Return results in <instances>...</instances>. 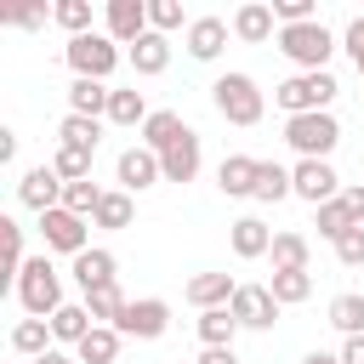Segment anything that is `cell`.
I'll list each match as a JSON object with an SVG mask.
<instances>
[{
	"label": "cell",
	"mask_w": 364,
	"mask_h": 364,
	"mask_svg": "<svg viewBox=\"0 0 364 364\" xmlns=\"http://www.w3.org/2000/svg\"><path fill=\"white\" fill-rule=\"evenodd\" d=\"M210 102H216V114H222L228 125H239V131L262 125V114H267V91H262L245 68L216 74V80H210Z\"/></svg>",
	"instance_id": "6da1fadb"
},
{
	"label": "cell",
	"mask_w": 364,
	"mask_h": 364,
	"mask_svg": "<svg viewBox=\"0 0 364 364\" xmlns=\"http://www.w3.org/2000/svg\"><path fill=\"white\" fill-rule=\"evenodd\" d=\"M17 301H23V313L28 318H51L57 307H63V273L51 267V256L40 250V256H28L23 262V273H17Z\"/></svg>",
	"instance_id": "7a4b0ae2"
},
{
	"label": "cell",
	"mask_w": 364,
	"mask_h": 364,
	"mask_svg": "<svg viewBox=\"0 0 364 364\" xmlns=\"http://www.w3.org/2000/svg\"><path fill=\"white\" fill-rule=\"evenodd\" d=\"M336 34L313 17V23H290V28H279V51L296 63V74H318V68H330V57H336Z\"/></svg>",
	"instance_id": "3957f363"
},
{
	"label": "cell",
	"mask_w": 364,
	"mask_h": 364,
	"mask_svg": "<svg viewBox=\"0 0 364 364\" xmlns=\"http://www.w3.org/2000/svg\"><path fill=\"white\" fill-rule=\"evenodd\" d=\"M336 91H341V80H336L330 68H318V74H290V80H279V85H273V102L284 108V119H296V114H324V108L336 102Z\"/></svg>",
	"instance_id": "277c9868"
},
{
	"label": "cell",
	"mask_w": 364,
	"mask_h": 364,
	"mask_svg": "<svg viewBox=\"0 0 364 364\" xmlns=\"http://www.w3.org/2000/svg\"><path fill=\"white\" fill-rule=\"evenodd\" d=\"M63 63L74 68V80H102V85H108V74L125 63V51H119L102 28H91V34H80V40L63 46Z\"/></svg>",
	"instance_id": "5b68a950"
},
{
	"label": "cell",
	"mask_w": 364,
	"mask_h": 364,
	"mask_svg": "<svg viewBox=\"0 0 364 364\" xmlns=\"http://www.w3.org/2000/svg\"><path fill=\"white\" fill-rule=\"evenodd\" d=\"M284 142L296 148V159H330L336 142H341V119L324 108V114H296L284 119Z\"/></svg>",
	"instance_id": "8992f818"
},
{
	"label": "cell",
	"mask_w": 364,
	"mask_h": 364,
	"mask_svg": "<svg viewBox=\"0 0 364 364\" xmlns=\"http://www.w3.org/2000/svg\"><path fill=\"white\" fill-rule=\"evenodd\" d=\"M290 193H296V199H307V205L318 210V205L341 199V176H336V165H330V159H296V165H290Z\"/></svg>",
	"instance_id": "52a82bcc"
},
{
	"label": "cell",
	"mask_w": 364,
	"mask_h": 364,
	"mask_svg": "<svg viewBox=\"0 0 364 364\" xmlns=\"http://www.w3.org/2000/svg\"><path fill=\"white\" fill-rule=\"evenodd\" d=\"M40 239H46V250H57V256H80V250H91V222L85 216H74V210H46L40 216Z\"/></svg>",
	"instance_id": "ba28073f"
},
{
	"label": "cell",
	"mask_w": 364,
	"mask_h": 364,
	"mask_svg": "<svg viewBox=\"0 0 364 364\" xmlns=\"http://www.w3.org/2000/svg\"><path fill=\"white\" fill-rule=\"evenodd\" d=\"M114 330L131 336V341H159L171 330V301L165 296H136V301H125V313H119Z\"/></svg>",
	"instance_id": "9c48e42d"
},
{
	"label": "cell",
	"mask_w": 364,
	"mask_h": 364,
	"mask_svg": "<svg viewBox=\"0 0 364 364\" xmlns=\"http://www.w3.org/2000/svg\"><path fill=\"white\" fill-rule=\"evenodd\" d=\"M114 176H119V188H125V193H148V188H159V182H165V165H159V154H154V148L131 142V148L114 159Z\"/></svg>",
	"instance_id": "30bf717a"
},
{
	"label": "cell",
	"mask_w": 364,
	"mask_h": 364,
	"mask_svg": "<svg viewBox=\"0 0 364 364\" xmlns=\"http://www.w3.org/2000/svg\"><path fill=\"white\" fill-rule=\"evenodd\" d=\"M102 34L131 51V46L148 34V0H108V6H102Z\"/></svg>",
	"instance_id": "8fae6325"
},
{
	"label": "cell",
	"mask_w": 364,
	"mask_h": 364,
	"mask_svg": "<svg viewBox=\"0 0 364 364\" xmlns=\"http://www.w3.org/2000/svg\"><path fill=\"white\" fill-rule=\"evenodd\" d=\"M228 313L239 318V330H273L279 324V301H273L267 284H239L233 301H228Z\"/></svg>",
	"instance_id": "7c38bea8"
},
{
	"label": "cell",
	"mask_w": 364,
	"mask_h": 364,
	"mask_svg": "<svg viewBox=\"0 0 364 364\" xmlns=\"http://www.w3.org/2000/svg\"><path fill=\"white\" fill-rule=\"evenodd\" d=\"M17 205H28L34 216L57 210V205H63V176H57L51 165H28V171L17 176Z\"/></svg>",
	"instance_id": "4fadbf2b"
},
{
	"label": "cell",
	"mask_w": 364,
	"mask_h": 364,
	"mask_svg": "<svg viewBox=\"0 0 364 364\" xmlns=\"http://www.w3.org/2000/svg\"><path fill=\"white\" fill-rule=\"evenodd\" d=\"M228 34H233V23H228V17H193V23H188V34H182V46H188V57H193V63H216V57H222V46H228Z\"/></svg>",
	"instance_id": "5bb4252c"
},
{
	"label": "cell",
	"mask_w": 364,
	"mask_h": 364,
	"mask_svg": "<svg viewBox=\"0 0 364 364\" xmlns=\"http://www.w3.org/2000/svg\"><path fill=\"white\" fill-rule=\"evenodd\" d=\"M68 273H74L80 296H91V290H102V284H119V279H114V273H119V262H114V250H108V245H91V250H80Z\"/></svg>",
	"instance_id": "9a60e30c"
},
{
	"label": "cell",
	"mask_w": 364,
	"mask_h": 364,
	"mask_svg": "<svg viewBox=\"0 0 364 364\" xmlns=\"http://www.w3.org/2000/svg\"><path fill=\"white\" fill-rule=\"evenodd\" d=\"M228 23H233V40H245V46H267V40H279V17H273V6H262V0H245Z\"/></svg>",
	"instance_id": "2e32d148"
},
{
	"label": "cell",
	"mask_w": 364,
	"mask_h": 364,
	"mask_svg": "<svg viewBox=\"0 0 364 364\" xmlns=\"http://www.w3.org/2000/svg\"><path fill=\"white\" fill-rule=\"evenodd\" d=\"M233 290H239V279H233V273H193V279L182 284V301H188V307H199V313H210V307H228V301H233Z\"/></svg>",
	"instance_id": "e0dca14e"
},
{
	"label": "cell",
	"mask_w": 364,
	"mask_h": 364,
	"mask_svg": "<svg viewBox=\"0 0 364 364\" xmlns=\"http://www.w3.org/2000/svg\"><path fill=\"white\" fill-rule=\"evenodd\" d=\"M199 159H205V154H199V131L188 125V131H182V136H176V142L159 154L165 182H193V176H199Z\"/></svg>",
	"instance_id": "ac0fdd59"
},
{
	"label": "cell",
	"mask_w": 364,
	"mask_h": 364,
	"mask_svg": "<svg viewBox=\"0 0 364 364\" xmlns=\"http://www.w3.org/2000/svg\"><path fill=\"white\" fill-rule=\"evenodd\" d=\"M228 245H233L239 262H256V256L273 250V228L262 216H239V222H228Z\"/></svg>",
	"instance_id": "d6986e66"
},
{
	"label": "cell",
	"mask_w": 364,
	"mask_h": 364,
	"mask_svg": "<svg viewBox=\"0 0 364 364\" xmlns=\"http://www.w3.org/2000/svg\"><path fill=\"white\" fill-rule=\"evenodd\" d=\"M256 171H262V159H250V154H228V159L216 165V188H222L228 199H250V193H256Z\"/></svg>",
	"instance_id": "ffe728a7"
},
{
	"label": "cell",
	"mask_w": 364,
	"mask_h": 364,
	"mask_svg": "<svg viewBox=\"0 0 364 364\" xmlns=\"http://www.w3.org/2000/svg\"><path fill=\"white\" fill-rule=\"evenodd\" d=\"M46 324H51V341H57V347H80V341L97 330V318L85 313V301H63Z\"/></svg>",
	"instance_id": "44dd1931"
},
{
	"label": "cell",
	"mask_w": 364,
	"mask_h": 364,
	"mask_svg": "<svg viewBox=\"0 0 364 364\" xmlns=\"http://www.w3.org/2000/svg\"><path fill=\"white\" fill-rule=\"evenodd\" d=\"M125 63H131V68H136L142 80L165 74V68H171V34H154V28H148V34H142V40H136V46L125 51Z\"/></svg>",
	"instance_id": "7402d4cb"
},
{
	"label": "cell",
	"mask_w": 364,
	"mask_h": 364,
	"mask_svg": "<svg viewBox=\"0 0 364 364\" xmlns=\"http://www.w3.org/2000/svg\"><path fill=\"white\" fill-rule=\"evenodd\" d=\"M267 256H273V273H307V262H313V245H307V233H296V228H279Z\"/></svg>",
	"instance_id": "603a6c76"
},
{
	"label": "cell",
	"mask_w": 364,
	"mask_h": 364,
	"mask_svg": "<svg viewBox=\"0 0 364 364\" xmlns=\"http://www.w3.org/2000/svg\"><path fill=\"white\" fill-rule=\"evenodd\" d=\"M108 102H114V85H102V80H68V114L108 119Z\"/></svg>",
	"instance_id": "cb8c5ba5"
},
{
	"label": "cell",
	"mask_w": 364,
	"mask_h": 364,
	"mask_svg": "<svg viewBox=\"0 0 364 364\" xmlns=\"http://www.w3.org/2000/svg\"><path fill=\"white\" fill-rule=\"evenodd\" d=\"M131 216H136V193L108 188V193H102V205H97V216H91V228H102V233H125V228H131Z\"/></svg>",
	"instance_id": "d4e9b609"
},
{
	"label": "cell",
	"mask_w": 364,
	"mask_h": 364,
	"mask_svg": "<svg viewBox=\"0 0 364 364\" xmlns=\"http://www.w3.org/2000/svg\"><path fill=\"white\" fill-rule=\"evenodd\" d=\"M51 347H57V341H51V324H46V318H17V324H11V353H17V358L34 364V358L51 353Z\"/></svg>",
	"instance_id": "484cf974"
},
{
	"label": "cell",
	"mask_w": 364,
	"mask_h": 364,
	"mask_svg": "<svg viewBox=\"0 0 364 364\" xmlns=\"http://www.w3.org/2000/svg\"><path fill=\"white\" fill-rule=\"evenodd\" d=\"M119 347H125V336H119L114 324H97V330L74 347V358H80V364H119Z\"/></svg>",
	"instance_id": "4316f807"
},
{
	"label": "cell",
	"mask_w": 364,
	"mask_h": 364,
	"mask_svg": "<svg viewBox=\"0 0 364 364\" xmlns=\"http://www.w3.org/2000/svg\"><path fill=\"white\" fill-rule=\"evenodd\" d=\"M182 131H188V119H182L176 108H154V114H148V125H142V148L165 154V148H171V142H176Z\"/></svg>",
	"instance_id": "83f0119b"
},
{
	"label": "cell",
	"mask_w": 364,
	"mask_h": 364,
	"mask_svg": "<svg viewBox=\"0 0 364 364\" xmlns=\"http://www.w3.org/2000/svg\"><path fill=\"white\" fill-rule=\"evenodd\" d=\"M57 142H63V148H85V154H97V142H102V119L63 114V125H57Z\"/></svg>",
	"instance_id": "f1b7e54d"
},
{
	"label": "cell",
	"mask_w": 364,
	"mask_h": 364,
	"mask_svg": "<svg viewBox=\"0 0 364 364\" xmlns=\"http://www.w3.org/2000/svg\"><path fill=\"white\" fill-rule=\"evenodd\" d=\"M256 205H279V199H290V165H279V159H262V171H256V193H250Z\"/></svg>",
	"instance_id": "f546056e"
},
{
	"label": "cell",
	"mask_w": 364,
	"mask_h": 364,
	"mask_svg": "<svg viewBox=\"0 0 364 364\" xmlns=\"http://www.w3.org/2000/svg\"><path fill=\"white\" fill-rule=\"evenodd\" d=\"M193 330H199V341H205V347H233L239 318H233L228 307H210V313H199V318H193Z\"/></svg>",
	"instance_id": "4dcf8cb0"
},
{
	"label": "cell",
	"mask_w": 364,
	"mask_h": 364,
	"mask_svg": "<svg viewBox=\"0 0 364 364\" xmlns=\"http://www.w3.org/2000/svg\"><path fill=\"white\" fill-rule=\"evenodd\" d=\"M330 324H336L341 336H364V290L330 296Z\"/></svg>",
	"instance_id": "1f68e13d"
},
{
	"label": "cell",
	"mask_w": 364,
	"mask_h": 364,
	"mask_svg": "<svg viewBox=\"0 0 364 364\" xmlns=\"http://www.w3.org/2000/svg\"><path fill=\"white\" fill-rule=\"evenodd\" d=\"M148 114H154V108H148V97H142L136 85H131V91H114V102H108V125H125V131H131V125H148Z\"/></svg>",
	"instance_id": "d6a6232c"
},
{
	"label": "cell",
	"mask_w": 364,
	"mask_h": 364,
	"mask_svg": "<svg viewBox=\"0 0 364 364\" xmlns=\"http://www.w3.org/2000/svg\"><path fill=\"white\" fill-rule=\"evenodd\" d=\"M313 228H318V239H341V233H353L358 222H353V210H347V199H330V205H318L313 210Z\"/></svg>",
	"instance_id": "836d02e7"
},
{
	"label": "cell",
	"mask_w": 364,
	"mask_h": 364,
	"mask_svg": "<svg viewBox=\"0 0 364 364\" xmlns=\"http://www.w3.org/2000/svg\"><path fill=\"white\" fill-rule=\"evenodd\" d=\"M80 301H85V313H91L97 324H119V313H125V301H131V296H125L119 284H102V290L80 296Z\"/></svg>",
	"instance_id": "e575fe53"
},
{
	"label": "cell",
	"mask_w": 364,
	"mask_h": 364,
	"mask_svg": "<svg viewBox=\"0 0 364 364\" xmlns=\"http://www.w3.org/2000/svg\"><path fill=\"white\" fill-rule=\"evenodd\" d=\"M51 23L68 28V40H80V34L97 28V23H91V0H57V6H51Z\"/></svg>",
	"instance_id": "d590c367"
},
{
	"label": "cell",
	"mask_w": 364,
	"mask_h": 364,
	"mask_svg": "<svg viewBox=\"0 0 364 364\" xmlns=\"http://www.w3.org/2000/svg\"><path fill=\"white\" fill-rule=\"evenodd\" d=\"M102 193H108V188H97L91 176H85V182H63V210H74V216H85V222H91V216H97V205H102Z\"/></svg>",
	"instance_id": "8d00e7d4"
},
{
	"label": "cell",
	"mask_w": 364,
	"mask_h": 364,
	"mask_svg": "<svg viewBox=\"0 0 364 364\" xmlns=\"http://www.w3.org/2000/svg\"><path fill=\"white\" fill-rule=\"evenodd\" d=\"M267 290H273V301H279V307H301V301L313 296V273H273V279H267Z\"/></svg>",
	"instance_id": "74e56055"
},
{
	"label": "cell",
	"mask_w": 364,
	"mask_h": 364,
	"mask_svg": "<svg viewBox=\"0 0 364 364\" xmlns=\"http://www.w3.org/2000/svg\"><path fill=\"white\" fill-rule=\"evenodd\" d=\"M188 23H193V17L182 11V0H148V28H154V34H176V28L188 34Z\"/></svg>",
	"instance_id": "f35d334b"
},
{
	"label": "cell",
	"mask_w": 364,
	"mask_h": 364,
	"mask_svg": "<svg viewBox=\"0 0 364 364\" xmlns=\"http://www.w3.org/2000/svg\"><path fill=\"white\" fill-rule=\"evenodd\" d=\"M91 159H97V154H85V148H63V142H57V154H51L46 165H51L63 182H85V176H91Z\"/></svg>",
	"instance_id": "ab89813d"
},
{
	"label": "cell",
	"mask_w": 364,
	"mask_h": 364,
	"mask_svg": "<svg viewBox=\"0 0 364 364\" xmlns=\"http://www.w3.org/2000/svg\"><path fill=\"white\" fill-rule=\"evenodd\" d=\"M0 233H6V273H11V284H17V273H23V262H28V256H23V228L6 216Z\"/></svg>",
	"instance_id": "60d3db41"
},
{
	"label": "cell",
	"mask_w": 364,
	"mask_h": 364,
	"mask_svg": "<svg viewBox=\"0 0 364 364\" xmlns=\"http://www.w3.org/2000/svg\"><path fill=\"white\" fill-rule=\"evenodd\" d=\"M273 17H279V28H290V23H313L318 11H313V0H273Z\"/></svg>",
	"instance_id": "b9f144b4"
},
{
	"label": "cell",
	"mask_w": 364,
	"mask_h": 364,
	"mask_svg": "<svg viewBox=\"0 0 364 364\" xmlns=\"http://www.w3.org/2000/svg\"><path fill=\"white\" fill-rule=\"evenodd\" d=\"M336 262L341 267H364V228H353V233L336 239Z\"/></svg>",
	"instance_id": "7bdbcfd3"
},
{
	"label": "cell",
	"mask_w": 364,
	"mask_h": 364,
	"mask_svg": "<svg viewBox=\"0 0 364 364\" xmlns=\"http://www.w3.org/2000/svg\"><path fill=\"white\" fill-rule=\"evenodd\" d=\"M341 51L353 57V68H358V80H364V17H353V23L341 28Z\"/></svg>",
	"instance_id": "ee69618b"
},
{
	"label": "cell",
	"mask_w": 364,
	"mask_h": 364,
	"mask_svg": "<svg viewBox=\"0 0 364 364\" xmlns=\"http://www.w3.org/2000/svg\"><path fill=\"white\" fill-rule=\"evenodd\" d=\"M46 17H51V11H40V6H11V11H6V23H11V28H28V34L46 28Z\"/></svg>",
	"instance_id": "f6af8a7d"
},
{
	"label": "cell",
	"mask_w": 364,
	"mask_h": 364,
	"mask_svg": "<svg viewBox=\"0 0 364 364\" xmlns=\"http://www.w3.org/2000/svg\"><path fill=\"white\" fill-rule=\"evenodd\" d=\"M341 199H347V210H353V222L364 228V182H353V188H341Z\"/></svg>",
	"instance_id": "bcb514c9"
},
{
	"label": "cell",
	"mask_w": 364,
	"mask_h": 364,
	"mask_svg": "<svg viewBox=\"0 0 364 364\" xmlns=\"http://www.w3.org/2000/svg\"><path fill=\"white\" fill-rule=\"evenodd\" d=\"M193 364H239V353H233V347H205Z\"/></svg>",
	"instance_id": "7dc6e473"
},
{
	"label": "cell",
	"mask_w": 364,
	"mask_h": 364,
	"mask_svg": "<svg viewBox=\"0 0 364 364\" xmlns=\"http://www.w3.org/2000/svg\"><path fill=\"white\" fill-rule=\"evenodd\" d=\"M341 364H364V336H341Z\"/></svg>",
	"instance_id": "c3c4849f"
},
{
	"label": "cell",
	"mask_w": 364,
	"mask_h": 364,
	"mask_svg": "<svg viewBox=\"0 0 364 364\" xmlns=\"http://www.w3.org/2000/svg\"><path fill=\"white\" fill-rule=\"evenodd\" d=\"M11 159H17V131L6 125V131H0V165H11Z\"/></svg>",
	"instance_id": "681fc988"
},
{
	"label": "cell",
	"mask_w": 364,
	"mask_h": 364,
	"mask_svg": "<svg viewBox=\"0 0 364 364\" xmlns=\"http://www.w3.org/2000/svg\"><path fill=\"white\" fill-rule=\"evenodd\" d=\"M34 364H80V358H74V353H68V347H51V353H40V358H34Z\"/></svg>",
	"instance_id": "f907efd6"
},
{
	"label": "cell",
	"mask_w": 364,
	"mask_h": 364,
	"mask_svg": "<svg viewBox=\"0 0 364 364\" xmlns=\"http://www.w3.org/2000/svg\"><path fill=\"white\" fill-rule=\"evenodd\" d=\"M301 364H341V353H307Z\"/></svg>",
	"instance_id": "816d5d0a"
}]
</instances>
